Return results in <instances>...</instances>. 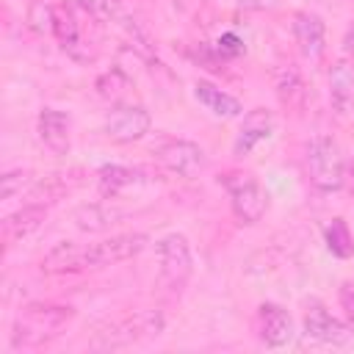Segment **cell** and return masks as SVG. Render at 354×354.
Here are the masks:
<instances>
[{
  "mask_svg": "<svg viewBox=\"0 0 354 354\" xmlns=\"http://www.w3.org/2000/svg\"><path fill=\"white\" fill-rule=\"evenodd\" d=\"M194 94H196V100L213 113V116H221V119H232V116H238L243 108H241V100L238 97H232V94H227L224 88H218V86H213L210 80H196L194 83Z\"/></svg>",
  "mask_w": 354,
  "mask_h": 354,
  "instance_id": "obj_18",
  "label": "cell"
},
{
  "mask_svg": "<svg viewBox=\"0 0 354 354\" xmlns=\"http://www.w3.org/2000/svg\"><path fill=\"white\" fill-rule=\"evenodd\" d=\"M149 124H152L149 111L138 102H116L105 116V133L116 144H130L144 138L149 133Z\"/></svg>",
  "mask_w": 354,
  "mask_h": 354,
  "instance_id": "obj_5",
  "label": "cell"
},
{
  "mask_svg": "<svg viewBox=\"0 0 354 354\" xmlns=\"http://www.w3.org/2000/svg\"><path fill=\"white\" fill-rule=\"evenodd\" d=\"M75 310L64 307V304H30L19 313V318L14 321V332H11V343L14 346H41L53 337L61 335V329L72 321Z\"/></svg>",
  "mask_w": 354,
  "mask_h": 354,
  "instance_id": "obj_1",
  "label": "cell"
},
{
  "mask_svg": "<svg viewBox=\"0 0 354 354\" xmlns=\"http://www.w3.org/2000/svg\"><path fill=\"white\" fill-rule=\"evenodd\" d=\"M53 33H55L61 50H64L66 55H72L75 61H91V58H94V53H88V44H83L80 25H77L72 8H66V6H58V8H55Z\"/></svg>",
  "mask_w": 354,
  "mask_h": 354,
  "instance_id": "obj_10",
  "label": "cell"
},
{
  "mask_svg": "<svg viewBox=\"0 0 354 354\" xmlns=\"http://www.w3.org/2000/svg\"><path fill=\"white\" fill-rule=\"evenodd\" d=\"M88 266V249L72 241L55 243L44 257H41V271L44 274H66V271H83Z\"/></svg>",
  "mask_w": 354,
  "mask_h": 354,
  "instance_id": "obj_12",
  "label": "cell"
},
{
  "mask_svg": "<svg viewBox=\"0 0 354 354\" xmlns=\"http://www.w3.org/2000/svg\"><path fill=\"white\" fill-rule=\"evenodd\" d=\"M160 329H163V315L158 310H144V313H136L133 318H127L119 326V332H113L111 337L119 335L116 343H133L141 337H155V335H160Z\"/></svg>",
  "mask_w": 354,
  "mask_h": 354,
  "instance_id": "obj_19",
  "label": "cell"
},
{
  "mask_svg": "<svg viewBox=\"0 0 354 354\" xmlns=\"http://www.w3.org/2000/svg\"><path fill=\"white\" fill-rule=\"evenodd\" d=\"M343 174H346V160H343L337 141L332 136H315L307 144V177H310V183L318 191L329 194V191H337L343 185Z\"/></svg>",
  "mask_w": 354,
  "mask_h": 354,
  "instance_id": "obj_2",
  "label": "cell"
},
{
  "mask_svg": "<svg viewBox=\"0 0 354 354\" xmlns=\"http://www.w3.org/2000/svg\"><path fill=\"white\" fill-rule=\"evenodd\" d=\"M28 180H30V174L22 171V169L6 171V174H3V199H14L17 194H22V188H25Z\"/></svg>",
  "mask_w": 354,
  "mask_h": 354,
  "instance_id": "obj_26",
  "label": "cell"
},
{
  "mask_svg": "<svg viewBox=\"0 0 354 354\" xmlns=\"http://www.w3.org/2000/svg\"><path fill=\"white\" fill-rule=\"evenodd\" d=\"M158 257H160V279L169 290L180 293L191 277V246L188 238L180 232H171L158 241Z\"/></svg>",
  "mask_w": 354,
  "mask_h": 354,
  "instance_id": "obj_4",
  "label": "cell"
},
{
  "mask_svg": "<svg viewBox=\"0 0 354 354\" xmlns=\"http://www.w3.org/2000/svg\"><path fill=\"white\" fill-rule=\"evenodd\" d=\"M39 138L53 155H66L69 152V116L58 108H41Z\"/></svg>",
  "mask_w": 354,
  "mask_h": 354,
  "instance_id": "obj_13",
  "label": "cell"
},
{
  "mask_svg": "<svg viewBox=\"0 0 354 354\" xmlns=\"http://www.w3.org/2000/svg\"><path fill=\"white\" fill-rule=\"evenodd\" d=\"M108 213H102L97 205H91V207H80L77 210V227L80 230H100V227H105L108 224Z\"/></svg>",
  "mask_w": 354,
  "mask_h": 354,
  "instance_id": "obj_24",
  "label": "cell"
},
{
  "mask_svg": "<svg viewBox=\"0 0 354 354\" xmlns=\"http://www.w3.org/2000/svg\"><path fill=\"white\" fill-rule=\"evenodd\" d=\"M124 88H130V77L122 72V69H111V72H102L100 77H97V94L100 97H105V100H119L122 97V91Z\"/></svg>",
  "mask_w": 354,
  "mask_h": 354,
  "instance_id": "obj_22",
  "label": "cell"
},
{
  "mask_svg": "<svg viewBox=\"0 0 354 354\" xmlns=\"http://www.w3.org/2000/svg\"><path fill=\"white\" fill-rule=\"evenodd\" d=\"M304 332L321 343H346L348 340V326L335 318L332 313H326L321 304H313L304 315Z\"/></svg>",
  "mask_w": 354,
  "mask_h": 354,
  "instance_id": "obj_14",
  "label": "cell"
},
{
  "mask_svg": "<svg viewBox=\"0 0 354 354\" xmlns=\"http://www.w3.org/2000/svg\"><path fill=\"white\" fill-rule=\"evenodd\" d=\"M277 0H241V8H249V11H263V8H271Z\"/></svg>",
  "mask_w": 354,
  "mask_h": 354,
  "instance_id": "obj_29",
  "label": "cell"
},
{
  "mask_svg": "<svg viewBox=\"0 0 354 354\" xmlns=\"http://www.w3.org/2000/svg\"><path fill=\"white\" fill-rule=\"evenodd\" d=\"M158 163L177 177H196L207 160L199 144L185 141V138H171L158 147Z\"/></svg>",
  "mask_w": 354,
  "mask_h": 354,
  "instance_id": "obj_6",
  "label": "cell"
},
{
  "mask_svg": "<svg viewBox=\"0 0 354 354\" xmlns=\"http://www.w3.org/2000/svg\"><path fill=\"white\" fill-rule=\"evenodd\" d=\"M324 238H326V246H329L332 254H337V257H351L354 241H351V232H348V227H346L343 218H332V224L324 230Z\"/></svg>",
  "mask_w": 354,
  "mask_h": 354,
  "instance_id": "obj_21",
  "label": "cell"
},
{
  "mask_svg": "<svg viewBox=\"0 0 354 354\" xmlns=\"http://www.w3.org/2000/svg\"><path fill=\"white\" fill-rule=\"evenodd\" d=\"M293 36H296V44H299V53L304 61L310 64H318L324 58V50H326V28H324V19L313 11H299L293 17Z\"/></svg>",
  "mask_w": 354,
  "mask_h": 354,
  "instance_id": "obj_8",
  "label": "cell"
},
{
  "mask_svg": "<svg viewBox=\"0 0 354 354\" xmlns=\"http://www.w3.org/2000/svg\"><path fill=\"white\" fill-rule=\"evenodd\" d=\"M97 183H100V194L108 199L119 196L122 191L133 188L141 183V171L138 169H130V166H102L97 171Z\"/></svg>",
  "mask_w": 354,
  "mask_h": 354,
  "instance_id": "obj_20",
  "label": "cell"
},
{
  "mask_svg": "<svg viewBox=\"0 0 354 354\" xmlns=\"http://www.w3.org/2000/svg\"><path fill=\"white\" fill-rule=\"evenodd\" d=\"M274 130V113L268 108H252L246 116H243V124L235 136V144H232V152L238 158H246L260 141H266Z\"/></svg>",
  "mask_w": 354,
  "mask_h": 354,
  "instance_id": "obj_9",
  "label": "cell"
},
{
  "mask_svg": "<svg viewBox=\"0 0 354 354\" xmlns=\"http://www.w3.org/2000/svg\"><path fill=\"white\" fill-rule=\"evenodd\" d=\"M343 44H346V58H348V61H351V66H354V25L348 28V33H346V41H343Z\"/></svg>",
  "mask_w": 354,
  "mask_h": 354,
  "instance_id": "obj_30",
  "label": "cell"
},
{
  "mask_svg": "<svg viewBox=\"0 0 354 354\" xmlns=\"http://www.w3.org/2000/svg\"><path fill=\"white\" fill-rule=\"evenodd\" d=\"M147 246V235L144 232H124V235H113L105 241H97L88 249V266H111V263H122L136 257L138 252H144Z\"/></svg>",
  "mask_w": 354,
  "mask_h": 354,
  "instance_id": "obj_7",
  "label": "cell"
},
{
  "mask_svg": "<svg viewBox=\"0 0 354 354\" xmlns=\"http://www.w3.org/2000/svg\"><path fill=\"white\" fill-rule=\"evenodd\" d=\"M53 19H55V8H50L47 3L33 0V3L28 6V25H30V30H36V33H50V30H53Z\"/></svg>",
  "mask_w": 354,
  "mask_h": 354,
  "instance_id": "obj_23",
  "label": "cell"
},
{
  "mask_svg": "<svg viewBox=\"0 0 354 354\" xmlns=\"http://www.w3.org/2000/svg\"><path fill=\"white\" fill-rule=\"evenodd\" d=\"M44 216H47V205H39V202L22 205L17 213H11V216L3 221V238H6V243H14V241L28 238L33 230L41 227Z\"/></svg>",
  "mask_w": 354,
  "mask_h": 354,
  "instance_id": "obj_16",
  "label": "cell"
},
{
  "mask_svg": "<svg viewBox=\"0 0 354 354\" xmlns=\"http://www.w3.org/2000/svg\"><path fill=\"white\" fill-rule=\"evenodd\" d=\"M216 53H218L221 58H238V55L243 53V39H241L238 33L227 30V33L218 36V41H216Z\"/></svg>",
  "mask_w": 354,
  "mask_h": 354,
  "instance_id": "obj_25",
  "label": "cell"
},
{
  "mask_svg": "<svg viewBox=\"0 0 354 354\" xmlns=\"http://www.w3.org/2000/svg\"><path fill=\"white\" fill-rule=\"evenodd\" d=\"M257 329H260V340L271 348L285 346L293 337V324L290 315L279 307V304H260L257 310Z\"/></svg>",
  "mask_w": 354,
  "mask_h": 354,
  "instance_id": "obj_11",
  "label": "cell"
},
{
  "mask_svg": "<svg viewBox=\"0 0 354 354\" xmlns=\"http://www.w3.org/2000/svg\"><path fill=\"white\" fill-rule=\"evenodd\" d=\"M329 100L340 116L354 108V66L348 58H340L329 72Z\"/></svg>",
  "mask_w": 354,
  "mask_h": 354,
  "instance_id": "obj_15",
  "label": "cell"
},
{
  "mask_svg": "<svg viewBox=\"0 0 354 354\" xmlns=\"http://www.w3.org/2000/svg\"><path fill=\"white\" fill-rule=\"evenodd\" d=\"M274 88H277V97L279 102L288 108V111H304L307 105V86L299 75L296 66H279L274 72Z\"/></svg>",
  "mask_w": 354,
  "mask_h": 354,
  "instance_id": "obj_17",
  "label": "cell"
},
{
  "mask_svg": "<svg viewBox=\"0 0 354 354\" xmlns=\"http://www.w3.org/2000/svg\"><path fill=\"white\" fill-rule=\"evenodd\" d=\"M340 307H343L346 318L354 321V282H343L340 285Z\"/></svg>",
  "mask_w": 354,
  "mask_h": 354,
  "instance_id": "obj_27",
  "label": "cell"
},
{
  "mask_svg": "<svg viewBox=\"0 0 354 354\" xmlns=\"http://www.w3.org/2000/svg\"><path fill=\"white\" fill-rule=\"evenodd\" d=\"M218 183L224 185V191L230 196V205H232V213L238 216V221L257 224L263 218V213L268 207V196H266V191L260 188V183L249 171L230 169V171L218 174Z\"/></svg>",
  "mask_w": 354,
  "mask_h": 354,
  "instance_id": "obj_3",
  "label": "cell"
},
{
  "mask_svg": "<svg viewBox=\"0 0 354 354\" xmlns=\"http://www.w3.org/2000/svg\"><path fill=\"white\" fill-rule=\"evenodd\" d=\"M83 11H88V14H108V6H111V0H75Z\"/></svg>",
  "mask_w": 354,
  "mask_h": 354,
  "instance_id": "obj_28",
  "label": "cell"
}]
</instances>
